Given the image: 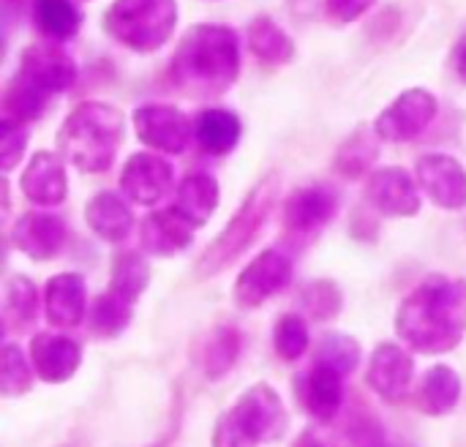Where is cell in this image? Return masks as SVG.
I'll return each instance as SVG.
<instances>
[{
	"mask_svg": "<svg viewBox=\"0 0 466 447\" xmlns=\"http://www.w3.org/2000/svg\"><path fill=\"white\" fill-rule=\"evenodd\" d=\"M139 240L142 249L153 257H175L191 246L194 227L183 221L175 210H153L142 218Z\"/></svg>",
	"mask_w": 466,
	"mask_h": 447,
	"instance_id": "cell-22",
	"label": "cell"
},
{
	"mask_svg": "<svg viewBox=\"0 0 466 447\" xmlns=\"http://www.w3.org/2000/svg\"><path fill=\"white\" fill-rule=\"evenodd\" d=\"M44 314L57 330L79 328L87 317V287L82 273H57L44 287Z\"/></svg>",
	"mask_w": 466,
	"mask_h": 447,
	"instance_id": "cell-18",
	"label": "cell"
},
{
	"mask_svg": "<svg viewBox=\"0 0 466 447\" xmlns=\"http://www.w3.org/2000/svg\"><path fill=\"white\" fill-rule=\"evenodd\" d=\"M437 112L440 101L431 90L410 87L380 112L374 131L385 142H412L437 120Z\"/></svg>",
	"mask_w": 466,
	"mask_h": 447,
	"instance_id": "cell-8",
	"label": "cell"
},
{
	"mask_svg": "<svg viewBox=\"0 0 466 447\" xmlns=\"http://www.w3.org/2000/svg\"><path fill=\"white\" fill-rule=\"evenodd\" d=\"M399 339L418 355H448L466 339V279L434 273L399 306Z\"/></svg>",
	"mask_w": 466,
	"mask_h": 447,
	"instance_id": "cell-1",
	"label": "cell"
},
{
	"mask_svg": "<svg viewBox=\"0 0 466 447\" xmlns=\"http://www.w3.org/2000/svg\"><path fill=\"white\" fill-rule=\"evenodd\" d=\"M240 76V38L227 25L202 22L188 27L169 60V79L194 98L227 93Z\"/></svg>",
	"mask_w": 466,
	"mask_h": 447,
	"instance_id": "cell-2",
	"label": "cell"
},
{
	"mask_svg": "<svg viewBox=\"0 0 466 447\" xmlns=\"http://www.w3.org/2000/svg\"><path fill=\"white\" fill-rule=\"evenodd\" d=\"M461 401V377L456 374V369L437 363L431 366L418 388L415 404L423 415L429 418H445L451 415Z\"/></svg>",
	"mask_w": 466,
	"mask_h": 447,
	"instance_id": "cell-24",
	"label": "cell"
},
{
	"mask_svg": "<svg viewBox=\"0 0 466 447\" xmlns=\"http://www.w3.org/2000/svg\"><path fill=\"white\" fill-rule=\"evenodd\" d=\"M35 314H38V290H35V284L22 273L8 276L5 287H3V325H5V333L27 330L33 325Z\"/></svg>",
	"mask_w": 466,
	"mask_h": 447,
	"instance_id": "cell-26",
	"label": "cell"
},
{
	"mask_svg": "<svg viewBox=\"0 0 466 447\" xmlns=\"http://www.w3.org/2000/svg\"><path fill=\"white\" fill-rule=\"evenodd\" d=\"M25 147H27V131H25V126L3 117L0 120V167H3V172H11L22 161Z\"/></svg>",
	"mask_w": 466,
	"mask_h": 447,
	"instance_id": "cell-38",
	"label": "cell"
},
{
	"mask_svg": "<svg viewBox=\"0 0 466 447\" xmlns=\"http://www.w3.org/2000/svg\"><path fill=\"white\" fill-rule=\"evenodd\" d=\"M415 180L442 210L466 208V167L448 153H426L415 164Z\"/></svg>",
	"mask_w": 466,
	"mask_h": 447,
	"instance_id": "cell-10",
	"label": "cell"
},
{
	"mask_svg": "<svg viewBox=\"0 0 466 447\" xmlns=\"http://www.w3.org/2000/svg\"><path fill=\"white\" fill-rule=\"evenodd\" d=\"M292 276H295L292 259L279 249H268V251L257 254L240 270L235 290H232V300L240 309L254 311L262 303H268L270 298H276L279 292H284L292 284Z\"/></svg>",
	"mask_w": 466,
	"mask_h": 447,
	"instance_id": "cell-7",
	"label": "cell"
},
{
	"mask_svg": "<svg viewBox=\"0 0 466 447\" xmlns=\"http://www.w3.org/2000/svg\"><path fill=\"white\" fill-rule=\"evenodd\" d=\"M19 74L49 96L68 90L76 82V60L60 44H30L19 57Z\"/></svg>",
	"mask_w": 466,
	"mask_h": 447,
	"instance_id": "cell-15",
	"label": "cell"
},
{
	"mask_svg": "<svg viewBox=\"0 0 466 447\" xmlns=\"http://www.w3.org/2000/svg\"><path fill=\"white\" fill-rule=\"evenodd\" d=\"M175 0H115L104 16V30L134 52H158L175 33Z\"/></svg>",
	"mask_w": 466,
	"mask_h": 447,
	"instance_id": "cell-5",
	"label": "cell"
},
{
	"mask_svg": "<svg viewBox=\"0 0 466 447\" xmlns=\"http://www.w3.org/2000/svg\"><path fill=\"white\" fill-rule=\"evenodd\" d=\"M66 224L60 216H52L46 210H27L22 213L11 227V243L25 257L35 262H46L60 254L66 246Z\"/></svg>",
	"mask_w": 466,
	"mask_h": 447,
	"instance_id": "cell-16",
	"label": "cell"
},
{
	"mask_svg": "<svg viewBox=\"0 0 466 447\" xmlns=\"http://www.w3.org/2000/svg\"><path fill=\"white\" fill-rule=\"evenodd\" d=\"M126 137V115L104 101H82L57 131V150L79 172H106Z\"/></svg>",
	"mask_w": 466,
	"mask_h": 447,
	"instance_id": "cell-3",
	"label": "cell"
},
{
	"mask_svg": "<svg viewBox=\"0 0 466 447\" xmlns=\"http://www.w3.org/2000/svg\"><path fill=\"white\" fill-rule=\"evenodd\" d=\"M19 191L25 194L27 202H33L38 208L60 205L66 199V194H68V178H66L63 158L49 153V150L33 153L27 167L22 169Z\"/></svg>",
	"mask_w": 466,
	"mask_h": 447,
	"instance_id": "cell-19",
	"label": "cell"
},
{
	"mask_svg": "<svg viewBox=\"0 0 466 447\" xmlns=\"http://www.w3.org/2000/svg\"><path fill=\"white\" fill-rule=\"evenodd\" d=\"M134 320V303L117 292H101L87 309V325L96 339H117Z\"/></svg>",
	"mask_w": 466,
	"mask_h": 447,
	"instance_id": "cell-29",
	"label": "cell"
},
{
	"mask_svg": "<svg viewBox=\"0 0 466 447\" xmlns=\"http://www.w3.org/2000/svg\"><path fill=\"white\" fill-rule=\"evenodd\" d=\"M85 221L104 243H123L131 235L134 227V210L131 205L115 194V191H98L85 205Z\"/></svg>",
	"mask_w": 466,
	"mask_h": 447,
	"instance_id": "cell-23",
	"label": "cell"
},
{
	"mask_svg": "<svg viewBox=\"0 0 466 447\" xmlns=\"http://www.w3.org/2000/svg\"><path fill=\"white\" fill-rule=\"evenodd\" d=\"M240 429L257 442V445H276L284 440L289 429V418L284 410V401L279 391L268 382H257L229 407Z\"/></svg>",
	"mask_w": 466,
	"mask_h": 447,
	"instance_id": "cell-6",
	"label": "cell"
},
{
	"mask_svg": "<svg viewBox=\"0 0 466 447\" xmlns=\"http://www.w3.org/2000/svg\"><path fill=\"white\" fill-rule=\"evenodd\" d=\"M300 401L317 423H333L344 407V374H339L328 363L314 361L309 374L303 377Z\"/></svg>",
	"mask_w": 466,
	"mask_h": 447,
	"instance_id": "cell-20",
	"label": "cell"
},
{
	"mask_svg": "<svg viewBox=\"0 0 466 447\" xmlns=\"http://www.w3.org/2000/svg\"><path fill=\"white\" fill-rule=\"evenodd\" d=\"M243 134L240 117L232 109L210 107L202 109L194 120V139L210 156H227L238 147Z\"/></svg>",
	"mask_w": 466,
	"mask_h": 447,
	"instance_id": "cell-25",
	"label": "cell"
},
{
	"mask_svg": "<svg viewBox=\"0 0 466 447\" xmlns=\"http://www.w3.org/2000/svg\"><path fill=\"white\" fill-rule=\"evenodd\" d=\"M240 350H243V336L232 328V325H221L210 333V339L205 341V350H202V371L210 382H218L224 380L238 358H240Z\"/></svg>",
	"mask_w": 466,
	"mask_h": 447,
	"instance_id": "cell-31",
	"label": "cell"
},
{
	"mask_svg": "<svg viewBox=\"0 0 466 447\" xmlns=\"http://www.w3.org/2000/svg\"><path fill=\"white\" fill-rule=\"evenodd\" d=\"M366 202L388 218H412L420 213L415 178L404 167H382L366 178Z\"/></svg>",
	"mask_w": 466,
	"mask_h": 447,
	"instance_id": "cell-11",
	"label": "cell"
},
{
	"mask_svg": "<svg viewBox=\"0 0 466 447\" xmlns=\"http://www.w3.org/2000/svg\"><path fill=\"white\" fill-rule=\"evenodd\" d=\"M30 363L46 385L68 382L82 366V347L63 333H35L30 339Z\"/></svg>",
	"mask_w": 466,
	"mask_h": 447,
	"instance_id": "cell-17",
	"label": "cell"
},
{
	"mask_svg": "<svg viewBox=\"0 0 466 447\" xmlns=\"http://www.w3.org/2000/svg\"><path fill=\"white\" fill-rule=\"evenodd\" d=\"M210 447H259L235 421V415L227 410L216 426H213V437H210Z\"/></svg>",
	"mask_w": 466,
	"mask_h": 447,
	"instance_id": "cell-39",
	"label": "cell"
},
{
	"mask_svg": "<svg viewBox=\"0 0 466 447\" xmlns=\"http://www.w3.org/2000/svg\"><path fill=\"white\" fill-rule=\"evenodd\" d=\"M412 380H415V358L404 347L393 341H382L371 352L366 382L382 401L390 404L404 401L412 391Z\"/></svg>",
	"mask_w": 466,
	"mask_h": 447,
	"instance_id": "cell-13",
	"label": "cell"
},
{
	"mask_svg": "<svg viewBox=\"0 0 466 447\" xmlns=\"http://www.w3.org/2000/svg\"><path fill=\"white\" fill-rule=\"evenodd\" d=\"M33 22L52 41H71L82 27V14L71 0H33Z\"/></svg>",
	"mask_w": 466,
	"mask_h": 447,
	"instance_id": "cell-32",
	"label": "cell"
},
{
	"mask_svg": "<svg viewBox=\"0 0 466 447\" xmlns=\"http://www.w3.org/2000/svg\"><path fill=\"white\" fill-rule=\"evenodd\" d=\"M300 306H303L309 320H314V322H333L341 314L344 295H341L336 281L317 279V281H311V284H306L300 290Z\"/></svg>",
	"mask_w": 466,
	"mask_h": 447,
	"instance_id": "cell-36",
	"label": "cell"
},
{
	"mask_svg": "<svg viewBox=\"0 0 466 447\" xmlns=\"http://www.w3.org/2000/svg\"><path fill=\"white\" fill-rule=\"evenodd\" d=\"M292 447H328L314 432H300L298 434V440L292 442Z\"/></svg>",
	"mask_w": 466,
	"mask_h": 447,
	"instance_id": "cell-43",
	"label": "cell"
},
{
	"mask_svg": "<svg viewBox=\"0 0 466 447\" xmlns=\"http://www.w3.org/2000/svg\"><path fill=\"white\" fill-rule=\"evenodd\" d=\"M377 0H325V16L336 25H350L360 19Z\"/></svg>",
	"mask_w": 466,
	"mask_h": 447,
	"instance_id": "cell-40",
	"label": "cell"
},
{
	"mask_svg": "<svg viewBox=\"0 0 466 447\" xmlns=\"http://www.w3.org/2000/svg\"><path fill=\"white\" fill-rule=\"evenodd\" d=\"M339 191L330 183H309V186H298L281 208V218L284 227L295 235H309L319 227H325L328 221H333V216L339 213Z\"/></svg>",
	"mask_w": 466,
	"mask_h": 447,
	"instance_id": "cell-14",
	"label": "cell"
},
{
	"mask_svg": "<svg viewBox=\"0 0 466 447\" xmlns=\"http://www.w3.org/2000/svg\"><path fill=\"white\" fill-rule=\"evenodd\" d=\"M218 199H221V188H218V180L210 175V172H188L180 183H177V191H175V205L172 210L188 221L194 229L205 227L210 221V216L216 213L218 208Z\"/></svg>",
	"mask_w": 466,
	"mask_h": 447,
	"instance_id": "cell-21",
	"label": "cell"
},
{
	"mask_svg": "<svg viewBox=\"0 0 466 447\" xmlns=\"http://www.w3.org/2000/svg\"><path fill=\"white\" fill-rule=\"evenodd\" d=\"M352 440H355V447H401V445H390L385 440V432L380 426L371 429V423H363L358 429H352Z\"/></svg>",
	"mask_w": 466,
	"mask_h": 447,
	"instance_id": "cell-41",
	"label": "cell"
},
{
	"mask_svg": "<svg viewBox=\"0 0 466 447\" xmlns=\"http://www.w3.org/2000/svg\"><path fill=\"white\" fill-rule=\"evenodd\" d=\"M131 120L137 139L156 153L180 156L194 137V123L172 104H142Z\"/></svg>",
	"mask_w": 466,
	"mask_h": 447,
	"instance_id": "cell-9",
	"label": "cell"
},
{
	"mask_svg": "<svg viewBox=\"0 0 466 447\" xmlns=\"http://www.w3.org/2000/svg\"><path fill=\"white\" fill-rule=\"evenodd\" d=\"M175 186V169L167 158L153 153H131L120 169V191L134 205H158Z\"/></svg>",
	"mask_w": 466,
	"mask_h": 447,
	"instance_id": "cell-12",
	"label": "cell"
},
{
	"mask_svg": "<svg viewBox=\"0 0 466 447\" xmlns=\"http://www.w3.org/2000/svg\"><path fill=\"white\" fill-rule=\"evenodd\" d=\"M33 363L25 358V352L5 341L3 344V352H0V393L5 399H19L25 393H30L33 388Z\"/></svg>",
	"mask_w": 466,
	"mask_h": 447,
	"instance_id": "cell-35",
	"label": "cell"
},
{
	"mask_svg": "<svg viewBox=\"0 0 466 447\" xmlns=\"http://www.w3.org/2000/svg\"><path fill=\"white\" fill-rule=\"evenodd\" d=\"M309 344H311V333H309V322L303 314H281L276 320V328H273V347H276V355L284 361V363H295L300 361L306 352H309Z\"/></svg>",
	"mask_w": 466,
	"mask_h": 447,
	"instance_id": "cell-34",
	"label": "cell"
},
{
	"mask_svg": "<svg viewBox=\"0 0 466 447\" xmlns=\"http://www.w3.org/2000/svg\"><path fill=\"white\" fill-rule=\"evenodd\" d=\"M248 46L262 63H289L295 57V41L292 36L268 14L251 19L248 25Z\"/></svg>",
	"mask_w": 466,
	"mask_h": 447,
	"instance_id": "cell-27",
	"label": "cell"
},
{
	"mask_svg": "<svg viewBox=\"0 0 466 447\" xmlns=\"http://www.w3.org/2000/svg\"><path fill=\"white\" fill-rule=\"evenodd\" d=\"M46 101H49V93L16 71L3 93V117L27 126L41 117V112L46 109Z\"/></svg>",
	"mask_w": 466,
	"mask_h": 447,
	"instance_id": "cell-30",
	"label": "cell"
},
{
	"mask_svg": "<svg viewBox=\"0 0 466 447\" xmlns=\"http://www.w3.org/2000/svg\"><path fill=\"white\" fill-rule=\"evenodd\" d=\"M360 358H363L360 341L355 336H350V333H328V336H322V341H319V347L314 352V361L333 366L344 377H352L358 371Z\"/></svg>",
	"mask_w": 466,
	"mask_h": 447,
	"instance_id": "cell-37",
	"label": "cell"
},
{
	"mask_svg": "<svg viewBox=\"0 0 466 447\" xmlns=\"http://www.w3.org/2000/svg\"><path fill=\"white\" fill-rule=\"evenodd\" d=\"M451 66L456 71V76L466 85V30L459 36V41L453 44V55H451Z\"/></svg>",
	"mask_w": 466,
	"mask_h": 447,
	"instance_id": "cell-42",
	"label": "cell"
},
{
	"mask_svg": "<svg viewBox=\"0 0 466 447\" xmlns=\"http://www.w3.org/2000/svg\"><path fill=\"white\" fill-rule=\"evenodd\" d=\"M279 175L270 172L265 178H259L251 191L246 194V199L238 205V210L232 213L229 224L224 227L221 235H216V240L202 251V257L197 259V279H213L218 273H224L229 265H235L259 238V232L265 229L273 205L279 199Z\"/></svg>",
	"mask_w": 466,
	"mask_h": 447,
	"instance_id": "cell-4",
	"label": "cell"
},
{
	"mask_svg": "<svg viewBox=\"0 0 466 447\" xmlns=\"http://www.w3.org/2000/svg\"><path fill=\"white\" fill-rule=\"evenodd\" d=\"M147 284H150V265L139 251H120L112 259V273H109L112 292L137 303L147 290Z\"/></svg>",
	"mask_w": 466,
	"mask_h": 447,
	"instance_id": "cell-33",
	"label": "cell"
},
{
	"mask_svg": "<svg viewBox=\"0 0 466 447\" xmlns=\"http://www.w3.org/2000/svg\"><path fill=\"white\" fill-rule=\"evenodd\" d=\"M377 156H380V134L374 128H369V126H360L339 147V153H336V172L341 178H350V180L369 178V169L377 161Z\"/></svg>",
	"mask_w": 466,
	"mask_h": 447,
	"instance_id": "cell-28",
	"label": "cell"
}]
</instances>
